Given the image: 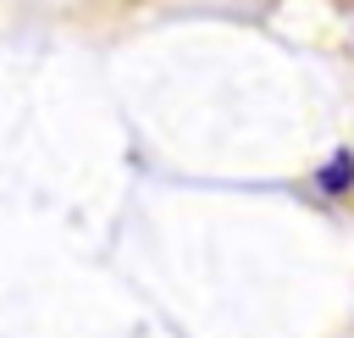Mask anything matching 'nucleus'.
Returning <instances> with one entry per match:
<instances>
[]
</instances>
